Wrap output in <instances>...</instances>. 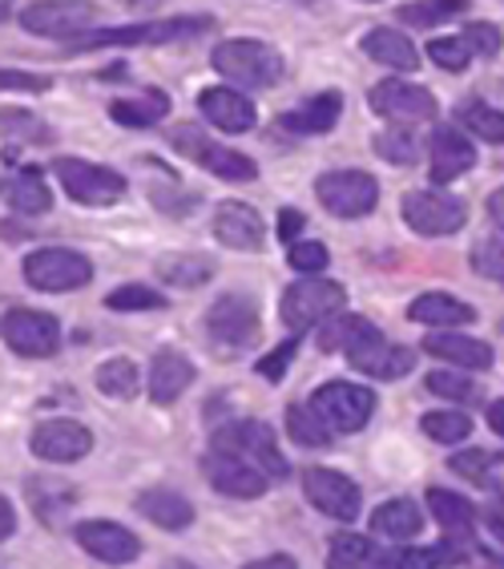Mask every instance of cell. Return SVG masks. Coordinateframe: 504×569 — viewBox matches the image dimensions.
I'll use <instances>...</instances> for the list:
<instances>
[{"label": "cell", "instance_id": "obj_15", "mask_svg": "<svg viewBox=\"0 0 504 569\" xmlns=\"http://www.w3.org/2000/svg\"><path fill=\"white\" fill-rule=\"evenodd\" d=\"M202 472H206V481L214 485L222 497H234V501H254V497H263L266 489H271V477H266L259 465L234 457V452H222V449H210L206 457H202Z\"/></svg>", "mask_w": 504, "mask_h": 569}, {"label": "cell", "instance_id": "obj_19", "mask_svg": "<svg viewBox=\"0 0 504 569\" xmlns=\"http://www.w3.org/2000/svg\"><path fill=\"white\" fill-rule=\"evenodd\" d=\"M73 541L85 549L89 558L105 561V566H130V561L142 558L138 533H130L118 521H81V526H73Z\"/></svg>", "mask_w": 504, "mask_h": 569}, {"label": "cell", "instance_id": "obj_41", "mask_svg": "<svg viewBox=\"0 0 504 569\" xmlns=\"http://www.w3.org/2000/svg\"><path fill=\"white\" fill-rule=\"evenodd\" d=\"M367 328H372V323H367L363 316H343L340 311V316H331L327 323L319 328V348L323 351H347Z\"/></svg>", "mask_w": 504, "mask_h": 569}, {"label": "cell", "instance_id": "obj_55", "mask_svg": "<svg viewBox=\"0 0 504 569\" xmlns=\"http://www.w3.org/2000/svg\"><path fill=\"white\" fill-rule=\"evenodd\" d=\"M12 533H17V509H12L9 497L0 493V541H9Z\"/></svg>", "mask_w": 504, "mask_h": 569}, {"label": "cell", "instance_id": "obj_38", "mask_svg": "<svg viewBox=\"0 0 504 569\" xmlns=\"http://www.w3.org/2000/svg\"><path fill=\"white\" fill-rule=\"evenodd\" d=\"M464 12H468V0H412L395 17L404 24H412V29H432V24L456 21Z\"/></svg>", "mask_w": 504, "mask_h": 569}, {"label": "cell", "instance_id": "obj_25", "mask_svg": "<svg viewBox=\"0 0 504 569\" xmlns=\"http://www.w3.org/2000/svg\"><path fill=\"white\" fill-rule=\"evenodd\" d=\"M424 351L427 356H436V360L456 363V368H468V372H484V368H493V348H488L484 340L461 336V331H427Z\"/></svg>", "mask_w": 504, "mask_h": 569}, {"label": "cell", "instance_id": "obj_47", "mask_svg": "<svg viewBox=\"0 0 504 569\" xmlns=\"http://www.w3.org/2000/svg\"><path fill=\"white\" fill-rule=\"evenodd\" d=\"M472 267L484 274V279H496L504 283V230L496 227L488 239H481L472 247Z\"/></svg>", "mask_w": 504, "mask_h": 569}, {"label": "cell", "instance_id": "obj_32", "mask_svg": "<svg viewBox=\"0 0 504 569\" xmlns=\"http://www.w3.org/2000/svg\"><path fill=\"white\" fill-rule=\"evenodd\" d=\"M170 113V98H165L162 89H145L138 98H121L110 106V118L125 130H150L158 121Z\"/></svg>", "mask_w": 504, "mask_h": 569}, {"label": "cell", "instance_id": "obj_36", "mask_svg": "<svg viewBox=\"0 0 504 569\" xmlns=\"http://www.w3.org/2000/svg\"><path fill=\"white\" fill-rule=\"evenodd\" d=\"M456 121H461L468 133H476L481 142L504 146V113L493 110V106H484V101L468 98V101H461V106H456Z\"/></svg>", "mask_w": 504, "mask_h": 569}, {"label": "cell", "instance_id": "obj_35", "mask_svg": "<svg viewBox=\"0 0 504 569\" xmlns=\"http://www.w3.org/2000/svg\"><path fill=\"white\" fill-rule=\"evenodd\" d=\"M427 509L452 537L472 533V526H476V505L461 493H448V489H427Z\"/></svg>", "mask_w": 504, "mask_h": 569}, {"label": "cell", "instance_id": "obj_24", "mask_svg": "<svg viewBox=\"0 0 504 569\" xmlns=\"http://www.w3.org/2000/svg\"><path fill=\"white\" fill-rule=\"evenodd\" d=\"M133 509L154 521L158 529H170V533H182V529L194 526V505L187 501L182 493L165 489V485H154V489H142L133 497Z\"/></svg>", "mask_w": 504, "mask_h": 569}, {"label": "cell", "instance_id": "obj_3", "mask_svg": "<svg viewBox=\"0 0 504 569\" xmlns=\"http://www.w3.org/2000/svg\"><path fill=\"white\" fill-rule=\"evenodd\" d=\"M259 303L251 296H242V291H231V296H222L210 303L206 311V336H210V348L219 351L222 360H231L234 351H246L254 340H259Z\"/></svg>", "mask_w": 504, "mask_h": 569}, {"label": "cell", "instance_id": "obj_54", "mask_svg": "<svg viewBox=\"0 0 504 569\" xmlns=\"http://www.w3.org/2000/svg\"><path fill=\"white\" fill-rule=\"evenodd\" d=\"M308 227V219L299 214V210H291L286 207L283 214H279V239H286V242H295L299 239V230Z\"/></svg>", "mask_w": 504, "mask_h": 569}, {"label": "cell", "instance_id": "obj_26", "mask_svg": "<svg viewBox=\"0 0 504 569\" xmlns=\"http://www.w3.org/2000/svg\"><path fill=\"white\" fill-rule=\"evenodd\" d=\"M327 569H400L395 553L372 546L360 533H335L327 549Z\"/></svg>", "mask_w": 504, "mask_h": 569}, {"label": "cell", "instance_id": "obj_28", "mask_svg": "<svg viewBox=\"0 0 504 569\" xmlns=\"http://www.w3.org/2000/svg\"><path fill=\"white\" fill-rule=\"evenodd\" d=\"M363 53L372 57L375 66H387V69H395V73L420 69L416 44L407 41L404 33H395V29H372V33L363 37Z\"/></svg>", "mask_w": 504, "mask_h": 569}, {"label": "cell", "instance_id": "obj_21", "mask_svg": "<svg viewBox=\"0 0 504 569\" xmlns=\"http://www.w3.org/2000/svg\"><path fill=\"white\" fill-rule=\"evenodd\" d=\"M214 239L231 251H259L266 242V222L246 202H222L214 210Z\"/></svg>", "mask_w": 504, "mask_h": 569}, {"label": "cell", "instance_id": "obj_11", "mask_svg": "<svg viewBox=\"0 0 504 569\" xmlns=\"http://www.w3.org/2000/svg\"><path fill=\"white\" fill-rule=\"evenodd\" d=\"M315 194L335 219H363L380 202V182L363 170H331L315 182Z\"/></svg>", "mask_w": 504, "mask_h": 569}, {"label": "cell", "instance_id": "obj_48", "mask_svg": "<svg viewBox=\"0 0 504 569\" xmlns=\"http://www.w3.org/2000/svg\"><path fill=\"white\" fill-rule=\"evenodd\" d=\"M427 57H432L440 69H448V73H461V69H468V61L476 57V49H472L464 37H440V41L427 44Z\"/></svg>", "mask_w": 504, "mask_h": 569}, {"label": "cell", "instance_id": "obj_12", "mask_svg": "<svg viewBox=\"0 0 504 569\" xmlns=\"http://www.w3.org/2000/svg\"><path fill=\"white\" fill-rule=\"evenodd\" d=\"M404 222L424 239H444L468 222V207L456 194H440V190H412L400 202Z\"/></svg>", "mask_w": 504, "mask_h": 569}, {"label": "cell", "instance_id": "obj_22", "mask_svg": "<svg viewBox=\"0 0 504 569\" xmlns=\"http://www.w3.org/2000/svg\"><path fill=\"white\" fill-rule=\"evenodd\" d=\"M198 110H202V118L210 126H219L222 133H251L254 121H259L251 98H242L239 89H222V86L202 89L198 93Z\"/></svg>", "mask_w": 504, "mask_h": 569}, {"label": "cell", "instance_id": "obj_46", "mask_svg": "<svg viewBox=\"0 0 504 569\" xmlns=\"http://www.w3.org/2000/svg\"><path fill=\"white\" fill-rule=\"evenodd\" d=\"M424 388L432 396H444V400H456V405H476L481 400V388L468 380V376H456V372H432L424 380Z\"/></svg>", "mask_w": 504, "mask_h": 569}, {"label": "cell", "instance_id": "obj_39", "mask_svg": "<svg viewBox=\"0 0 504 569\" xmlns=\"http://www.w3.org/2000/svg\"><path fill=\"white\" fill-rule=\"evenodd\" d=\"M286 432H291V440L303 445V449H327L331 440H335V432L315 417V408L311 405L286 408Z\"/></svg>", "mask_w": 504, "mask_h": 569}, {"label": "cell", "instance_id": "obj_2", "mask_svg": "<svg viewBox=\"0 0 504 569\" xmlns=\"http://www.w3.org/2000/svg\"><path fill=\"white\" fill-rule=\"evenodd\" d=\"M210 66L239 89H271L283 77V57L266 41H222Z\"/></svg>", "mask_w": 504, "mask_h": 569}, {"label": "cell", "instance_id": "obj_34", "mask_svg": "<svg viewBox=\"0 0 504 569\" xmlns=\"http://www.w3.org/2000/svg\"><path fill=\"white\" fill-rule=\"evenodd\" d=\"M24 493H29V505H33V513L44 517L49 526H53L57 517L65 513L69 505L78 501V489L69 481H57V477H33V481L24 485Z\"/></svg>", "mask_w": 504, "mask_h": 569}, {"label": "cell", "instance_id": "obj_42", "mask_svg": "<svg viewBox=\"0 0 504 569\" xmlns=\"http://www.w3.org/2000/svg\"><path fill=\"white\" fill-rule=\"evenodd\" d=\"M461 558H464V549H456V541H444V546H427V549H400V553H395V566L400 569H444Z\"/></svg>", "mask_w": 504, "mask_h": 569}, {"label": "cell", "instance_id": "obj_27", "mask_svg": "<svg viewBox=\"0 0 504 569\" xmlns=\"http://www.w3.org/2000/svg\"><path fill=\"white\" fill-rule=\"evenodd\" d=\"M407 319H412V323H424V328L448 331V328H461V323H472L476 311H472L468 303H461V299L444 296V291H427V296L412 299Z\"/></svg>", "mask_w": 504, "mask_h": 569}, {"label": "cell", "instance_id": "obj_9", "mask_svg": "<svg viewBox=\"0 0 504 569\" xmlns=\"http://www.w3.org/2000/svg\"><path fill=\"white\" fill-rule=\"evenodd\" d=\"M0 340L9 343V351L24 356V360H49L61 348V323L49 311H33V307H12L0 319Z\"/></svg>", "mask_w": 504, "mask_h": 569}, {"label": "cell", "instance_id": "obj_8", "mask_svg": "<svg viewBox=\"0 0 504 569\" xmlns=\"http://www.w3.org/2000/svg\"><path fill=\"white\" fill-rule=\"evenodd\" d=\"M311 408H315V417L323 420L331 432H360L375 412V392L351 380H331V383H323V388H315Z\"/></svg>", "mask_w": 504, "mask_h": 569}, {"label": "cell", "instance_id": "obj_62", "mask_svg": "<svg viewBox=\"0 0 504 569\" xmlns=\"http://www.w3.org/2000/svg\"><path fill=\"white\" fill-rule=\"evenodd\" d=\"M165 569H198V566H190V561H170Z\"/></svg>", "mask_w": 504, "mask_h": 569}, {"label": "cell", "instance_id": "obj_23", "mask_svg": "<svg viewBox=\"0 0 504 569\" xmlns=\"http://www.w3.org/2000/svg\"><path fill=\"white\" fill-rule=\"evenodd\" d=\"M198 368L182 356V351H158L154 363H150V400L158 408H170L182 400L190 383H194Z\"/></svg>", "mask_w": 504, "mask_h": 569}, {"label": "cell", "instance_id": "obj_57", "mask_svg": "<svg viewBox=\"0 0 504 569\" xmlns=\"http://www.w3.org/2000/svg\"><path fill=\"white\" fill-rule=\"evenodd\" d=\"M242 569H299L295 558H286V553H274V558H263V561H251V566Z\"/></svg>", "mask_w": 504, "mask_h": 569}, {"label": "cell", "instance_id": "obj_14", "mask_svg": "<svg viewBox=\"0 0 504 569\" xmlns=\"http://www.w3.org/2000/svg\"><path fill=\"white\" fill-rule=\"evenodd\" d=\"M98 21V4L93 0H37L21 12L24 33L53 37V41H69L81 29Z\"/></svg>", "mask_w": 504, "mask_h": 569}, {"label": "cell", "instance_id": "obj_30", "mask_svg": "<svg viewBox=\"0 0 504 569\" xmlns=\"http://www.w3.org/2000/svg\"><path fill=\"white\" fill-rule=\"evenodd\" d=\"M4 198H9V207L17 214H44V210L53 207V194H49V182L37 166H21V170H12V178L4 182Z\"/></svg>", "mask_w": 504, "mask_h": 569}, {"label": "cell", "instance_id": "obj_10", "mask_svg": "<svg viewBox=\"0 0 504 569\" xmlns=\"http://www.w3.org/2000/svg\"><path fill=\"white\" fill-rule=\"evenodd\" d=\"M57 182L65 187V194L81 207H113L121 194H125V178L118 170H105V166H93L85 158H57L53 162Z\"/></svg>", "mask_w": 504, "mask_h": 569}, {"label": "cell", "instance_id": "obj_16", "mask_svg": "<svg viewBox=\"0 0 504 569\" xmlns=\"http://www.w3.org/2000/svg\"><path fill=\"white\" fill-rule=\"evenodd\" d=\"M29 449H33V457L49 460V465H73V460L93 452V432L85 425H78V420L53 417L33 428Z\"/></svg>", "mask_w": 504, "mask_h": 569}, {"label": "cell", "instance_id": "obj_59", "mask_svg": "<svg viewBox=\"0 0 504 569\" xmlns=\"http://www.w3.org/2000/svg\"><path fill=\"white\" fill-rule=\"evenodd\" d=\"M488 425H493L496 437H504V400H496V405L488 408Z\"/></svg>", "mask_w": 504, "mask_h": 569}, {"label": "cell", "instance_id": "obj_58", "mask_svg": "<svg viewBox=\"0 0 504 569\" xmlns=\"http://www.w3.org/2000/svg\"><path fill=\"white\" fill-rule=\"evenodd\" d=\"M488 214H493V222L504 230V187H501V190H493V194H488Z\"/></svg>", "mask_w": 504, "mask_h": 569}, {"label": "cell", "instance_id": "obj_61", "mask_svg": "<svg viewBox=\"0 0 504 569\" xmlns=\"http://www.w3.org/2000/svg\"><path fill=\"white\" fill-rule=\"evenodd\" d=\"M121 4H130V9H138V4H142V9H145V4H158V0H121Z\"/></svg>", "mask_w": 504, "mask_h": 569}, {"label": "cell", "instance_id": "obj_6", "mask_svg": "<svg viewBox=\"0 0 504 569\" xmlns=\"http://www.w3.org/2000/svg\"><path fill=\"white\" fill-rule=\"evenodd\" d=\"M343 303H347V291L340 283H327V279H299L283 291L279 299V316L291 331L315 328V323H327L331 316H340Z\"/></svg>", "mask_w": 504, "mask_h": 569}, {"label": "cell", "instance_id": "obj_53", "mask_svg": "<svg viewBox=\"0 0 504 569\" xmlns=\"http://www.w3.org/2000/svg\"><path fill=\"white\" fill-rule=\"evenodd\" d=\"M464 41H468L481 57H496V53H501L504 37H501V29H496V24L476 21V24H468V29H464Z\"/></svg>", "mask_w": 504, "mask_h": 569}, {"label": "cell", "instance_id": "obj_18", "mask_svg": "<svg viewBox=\"0 0 504 569\" xmlns=\"http://www.w3.org/2000/svg\"><path fill=\"white\" fill-rule=\"evenodd\" d=\"M367 106H372L380 118L387 121H432L436 118V98L427 93L424 86H412V81H400V77H387L367 93Z\"/></svg>", "mask_w": 504, "mask_h": 569}, {"label": "cell", "instance_id": "obj_5", "mask_svg": "<svg viewBox=\"0 0 504 569\" xmlns=\"http://www.w3.org/2000/svg\"><path fill=\"white\" fill-rule=\"evenodd\" d=\"M170 146H174L178 153H187L190 162H198L202 170H210L214 178H222V182H254V178H259V166H254L246 153L214 142V138H206L198 126H174V130H170Z\"/></svg>", "mask_w": 504, "mask_h": 569}, {"label": "cell", "instance_id": "obj_44", "mask_svg": "<svg viewBox=\"0 0 504 569\" xmlns=\"http://www.w3.org/2000/svg\"><path fill=\"white\" fill-rule=\"evenodd\" d=\"M375 153L392 166H416L420 162V142L412 130H384L375 138Z\"/></svg>", "mask_w": 504, "mask_h": 569}, {"label": "cell", "instance_id": "obj_37", "mask_svg": "<svg viewBox=\"0 0 504 569\" xmlns=\"http://www.w3.org/2000/svg\"><path fill=\"white\" fill-rule=\"evenodd\" d=\"M158 274H162L170 287H202L214 274V263H210L206 254H165L162 263H158Z\"/></svg>", "mask_w": 504, "mask_h": 569}, {"label": "cell", "instance_id": "obj_40", "mask_svg": "<svg viewBox=\"0 0 504 569\" xmlns=\"http://www.w3.org/2000/svg\"><path fill=\"white\" fill-rule=\"evenodd\" d=\"M98 392L110 400H133L138 396V363L130 356H113L98 368Z\"/></svg>", "mask_w": 504, "mask_h": 569}, {"label": "cell", "instance_id": "obj_1", "mask_svg": "<svg viewBox=\"0 0 504 569\" xmlns=\"http://www.w3.org/2000/svg\"><path fill=\"white\" fill-rule=\"evenodd\" d=\"M210 29H214L210 17H170V21L121 24V29H98V33L69 37V53H89V49H105V44H170L210 33Z\"/></svg>", "mask_w": 504, "mask_h": 569}, {"label": "cell", "instance_id": "obj_60", "mask_svg": "<svg viewBox=\"0 0 504 569\" xmlns=\"http://www.w3.org/2000/svg\"><path fill=\"white\" fill-rule=\"evenodd\" d=\"M9 12H12V0H0V24L9 21Z\"/></svg>", "mask_w": 504, "mask_h": 569}, {"label": "cell", "instance_id": "obj_13", "mask_svg": "<svg viewBox=\"0 0 504 569\" xmlns=\"http://www.w3.org/2000/svg\"><path fill=\"white\" fill-rule=\"evenodd\" d=\"M343 356H347V363L355 372L372 376V380H400V376H407L416 368V351L404 348V343H387L384 331L375 328V323Z\"/></svg>", "mask_w": 504, "mask_h": 569}, {"label": "cell", "instance_id": "obj_17", "mask_svg": "<svg viewBox=\"0 0 504 569\" xmlns=\"http://www.w3.org/2000/svg\"><path fill=\"white\" fill-rule=\"evenodd\" d=\"M303 493L315 505L319 513L335 517V521H355L360 517V485L351 481L347 472L335 469H308L303 472Z\"/></svg>", "mask_w": 504, "mask_h": 569}, {"label": "cell", "instance_id": "obj_56", "mask_svg": "<svg viewBox=\"0 0 504 569\" xmlns=\"http://www.w3.org/2000/svg\"><path fill=\"white\" fill-rule=\"evenodd\" d=\"M484 521H488V533L504 546V505H493V509L484 513Z\"/></svg>", "mask_w": 504, "mask_h": 569}, {"label": "cell", "instance_id": "obj_33", "mask_svg": "<svg viewBox=\"0 0 504 569\" xmlns=\"http://www.w3.org/2000/svg\"><path fill=\"white\" fill-rule=\"evenodd\" d=\"M448 469L468 477L472 485H481V489H488V493L504 497V452H488V449L456 452V457L448 460Z\"/></svg>", "mask_w": 504, "mask_h": 569}, {"label": "cell", "instance_id": "obj_51", "mask_svg": "<svg viewBox=\"0 0 504 569\" xmlns=\"http://www.w3.org/2000/svg\"><path fill=\"white\" fill-rule=\"evenodd\" d=\"M295 351H299V340H286L279 343V348L271 351V356H263V360L254 363V372L263 376V380L279 383L286 376V368H291V360H295Z\"/></svg>", "mask_w": 504, "mask_h": 569}, {"label": "cell", "instance_id": "obj_43", "mask_svg": "<svg viewBox=\"0 0 504 569\" xmlns=\"http://www.w3.org/2000/svg\"><path fill=\"white\" fill-rule=\"evenodd\" d=\"M105 307H110V311H162L165 296L145 283H125L105 296Z\"/></svg>", "mask_w": 504, "mask_h": 569}, {"label": "cell", "instance_id": "obj_7", "mask_svg": "<svg viewBox=\"0 0 504 569\" xmlns=\"http://www.w3.org/2000/svg\"><path fill=\"white\" fill-rule=\"evenodd\" d=\"M89 279H93V263L81 251H69V247H41L24 259V283L33 291L65 296V291L85 287Z\"/></svg>", "mask_w": 504, "mask_h": 569}, {"label": "cell", "instance_id": "obj_49", "mask_svg": "<svg viewBox=\"0 0 504 569\" xmlns=\"http://www.w3.org/2000/svg\"><path fill=\"white\" fill-rule=\"evenodd\" d=\"M0 126H4V133L21 138V142H37V146L53 142V130L41 118H33L29 110H0Z\"/></svg>", "mask_w": 504, "mask_h": 569}, {"label": "cell", "instance_id": "obj_50", "mask_svg": "<svg viewBox=\"0 0 504 569\" xmlns=\"http://www.w3.org/2000/svg\"><path fill=\"white\" fill-rule=\"evenodd\" d=\"M286 263L295 267L299 274H319L323 267L331 263V254H327V247H323V242H291Z\"/></svg>", "mask_w": 504, "mask_h": 569}, {"label": "cell", "instance_id": "obj_52", "mask_svg": "<svg viewBox=\"0 0 504 569\" xmlns=\"http://www.w3.org/2000/svg\"><path fill=\"white\" fill-rule=\"evenodd\" d=\"M0 89H12V93H49V89H53V77L21 73V69H0Z\"/></svg>", "mask_w": 504, "mask_h": 569}, {"label": "cell", "instance_id": "obj_4", "mask_svg": "<svg viewBox=\"0 0 504 569\" xmlns=\"http://www.w3.org/2000/svg\"><path fill=\"white\" fill-rule=\"evenodd\" d=\"M210 449H222V452H234V457H242V460H251V465H259L271 481H283L286 472H291L286 457L279 452L274 428L263 425V420H231V425L214 428Z\"/></svg>", "mask_w": 504, "mask_h": 569}, {"label": "cell", "instance_id": "obj_31", "mask_svg": "<svg viewBox=\"0 0 504 569\" xmlns=\"http://www.w3.org/2000/svg\"><path fill=\"white\" fill-rule=\"evenodd\" d=\"M424 529V513H420L416 501L407 497H395V501H384L372 513V533L387 537V541H412Z\"/></svg>", "mask_w": 504, "mask_h": 569}, {"label": "cell", "instance_id": "obj_20", "mask_svg": "<svg viewBox=\"0 0 504 569\" xmlns=\"http://www.w3.org/2000/svg\"><path fill=\"white\" fill-rule=\"evenodd\" d=\"M427 153H432L427 174H432L436 187H448V182H456V178L468 174L472 166H476V150H472V142L464 138V130H456V126H440V130H432Z\"/></svg>", "mask_w": 504, "mask_h": 569}, {"label": "cell", "instance_id": "obj_29", "mask_svg": "<svg viewBox=\"0 0 504 569\" xmlns=\"http://www.w3.org/2000/svg\"><path fill=\"white\" fill-rule=\"evenodd\" d=\"M343 113V93H335V89H327V93H319V98H311L308 106H299V110L283 113L279 118V126L291 133H327L335 121H340Z\"/></svg>", "mask_w": 504, "mask_h": 569}, {"label": "cell", "instance_id": "obj_45", "mask_svg": "<svg viewBox=\"0 0 504 569\" xmlns=\"http://www.w3.org/2000/svg\"><path fill=\"white\" fill-rule=\"evenodd\" d=\"M420 428H424L432 440H440V445H461V440L472 437V420L464 417V412H427V417L420 420Z\"/></svg>", "mask_w": 504, "mask_h": 569}]
</instances>
